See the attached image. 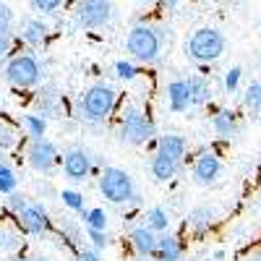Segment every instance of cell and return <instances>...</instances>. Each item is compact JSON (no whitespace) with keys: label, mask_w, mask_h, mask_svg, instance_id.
<instances>
[{"label":"cell","mask_w":261,"mask_h":261,"mask_svg":"<svg viewBox=\"0 0 261 261\" xmlns=\"http://www.w3.org/2000/svg\"><path fill=\"white\" fill-rule=\"evenodd\" d=\"M60 167H63V175L68 180L81 183V180L89 178V172H92V154L84 146H71V149L63 151Z\"/></svg>","instance_id":"cell-10"},{"label":"cell","mask_w":261,"mask_h":261,"mask_svg":"<svg viewBox=\"0 0 261 261\" xmlns=\"http://www.w3.org/2000/svg\"><path fill=\"white\" fill-rule=\"evenodd\" d=\"M162 50H165V39H162L160 27H151V24L130 27V32L125 37V53L134 58L136 63L154 65L160 60Z\"/></svg>","instance_id":"cell-4"},{"label":"cell","mask_w":261,"mask_h":261,"mask_svg":"<svg viewBox=\"0 0 261 261\" xmlns=\"http://www.w3.org/2000/svg\"><path fill=\"white\" fill-rule=\"evenodd\" d=\"M212 130H214V136L222 139V141L238 139V134H241V120H238V113L230 110V107H214Z\"/></svg>","instance_id":"cell-13"},{"label":"cell","mask_w":261,"mask_h":261,"mask_svg":"<svg viewBox=\"0 0 261 261\" xmlns=\"http://www.w3.org/2000/svg\"><path fill=\"white\" fill-rule=\"evenodd\" d=\"M71 18L84 32L105 29L115 21V6L113 0H71Z\"/></svg>","instance_id":"cell-7"},{"label":"cell","mask_w":261,"mask_h":261,"mask_svg":"<svg viewBox=\"0 0 261 261\" xmlns=\"http://www.w3.org/2000/svg\"><path fill=\"white\" fill-rule=\"evenodd\" d=\"M29 6L39 13H58L60 8H68L71 0H29Z\"/></svg>","instance_id":"cell-29"},{"label":"cell","mask_w":261,"mask_h":261,"mask_svg":"<svg viewBox=\"0 0 261 261\" xmlns=\"http://www.w3.org/2000/svg\"><path fill=\"white\" fill-rule=\"evenodd\" d=\"M24 154H27L29 167L34 172H39V175H53V172L58 170V165H60V151H58L55 141H50L47 136L29 139Z\"/></svg>","instance_id":"cell-8"},{"label":"cell","mask_w":261,"mask_h":261,"mask_svg":"<svg viewBox=\"0 0 261 261\" xmlns=\"http://www.w3.org/2000/svg\"><path fill=\"white\" fill-rule=\"evenodd\" d=\"M212 258H217V261H225V251H214V253H212Z\"/></svg>","instance_id":"cell-41"},{"label":"cell","mask_w":261,"mask_h":261,"mask_svg":"<svg viewBox=\"0 0 261 261\" xmlns=\"http://www.w3.org/2000/svg\"><path fill=\"white\" fill-rule=\"evenodd\" d=\"M60 199H63V204L68 206L71 212H81V209L86 206L84 193H79V191H73V188H63V191H60Z\"/></svg>","instance_id":"cell-30"},{"label":"cell","mask_w":261,"mask_h":261,"mask_svg":"<svg viewBox=\"0 0 261 261\" xmlns=\"http://www.w3.org/2000/svg\"><path fill=\"white\" fill-rule=\"evenodd\" d=\"M241 79H243V68L241 65H232L230 71H225V94H235L238 86H241Z\"/></svg>","instance_id":"cell-33"},{"label":"cell","mask_w":261,"mask_h":261,"mask_svg":"<svg viewBox=\"0 0 261 261\" xmlns=\"http://www.w3.org/2000/svg\"><path fill=\"white\" fill-rule=\"evenodd\" d=\"M60 235H63V241H68L76 251L81 248V241H84V238H81V232H79V225H76V222L65 220V222L60 225Z\"/></svg>","instance_id":"cell-31"},{"label":"cell","mask_w":261,"mask_h":261,"mask_svg":"<svg viewBox=\"0 0 261 261\" xmlns=\"http://www.w3.org/2000/svg\"><path fill=\"white\" fill-rule=\"evenodd\" d=\"M180 167H183V162L170 160L167 154H160V151H154V157H151V162H149L151 175H154V180H160V183L175 180V178H178V172H180Z\"/></svg>","instance_id":"cell-20"},{"label":"cell","mask_w":261,"mask_h":261,"mask_svg":"<svg viewBox=\"0 0 261 261\" xmlns=\"http://www.w3.org/2000/svg\"><path fill=\"white\" fill-rule=\"evenodd\" d=\"M186 246L180 238L170 235V232H160L157 235V251H154V261H183Z\"/></svg>","instance_id":"cell-17"},{"label":"cell","mask_w":261,"mask_h":261,"mask_svg":"<svg viewBox=\"0 0 261 261\" xmlns=\"http://www.w3.org/2000/svg\"><path fill=\"white\" fill-rule=\"evenodd\" d=\"M6 81L13 86V89H37V86L45 81V65L39 63V58L32 50L24 53H13L8 55L6 65H3Z\"/></svg>","instance_id":"cell-3"},{"label":"cell","mask_w":261,"mask_h":261,"mask_svg":"<svg viewBox=\"0 0 261 261\" xmlns=\"http://www.w3.org/2000/svg\"><path fill=\"white\" fill-rule=\"evenodd\" d=\"M243 107L251 113V115H258L261 113V79H253L246 92H243Z\"/></svg>","instance_id":"cell-26"},{"label":"cell","mask_w":261,"mask_h":261,"mask_svg":"<svg viewBox=\"0 0 261 261\" xmlns=\"http://www.w3.org/2000/svg\"><path fill=\"white\" fill-rule=\"evenodd\" d=\"M165 99H167V110L170 113H186L191 107V94H188V81L186 79H172L165 89Z\"/></svg>","instance_id":"cell-16"},{"label":"cell","mask_w":261,"mask_h":261,"mask_svg":"<svg viewBox=\"0 0 261 261\" xmlns=\"http://www.w3.org/2000/svg\"><path fill=\"white\" fill-rule=\"evenodd\" d=\"M144 225L151 227L157 235H160V232H170V227H172V214H170V209H165V206H149V209L144 212Z\"/></svg>","instance_id":"cell-23"},{"label":"cell","mask_w":261,"mask_h":261,"mask_svg":"<svg viewBox=\"0 0 261 261\" xmlns=\"http://www.w3.org/2000/svg\"><path fill=\"white\" fill-rule=\"evenodd\" d=\"M186 58L193 60V63H214V60H220L227 50V39L220 29H214V27H201V29H196L188 39H186Z\"/></svg>","instance_id":"cell-6"},{"label":"cell","mask_w":261,"mask_h":261,"mask_svg":"<svg viewBox=\"0 0 261 261\" xmlns=\"http://www.w3.org/2000/svg\"><path fill=\"white\" fill-rule=\"evenodd\" d=\"M128 243L134 248V253H141V256H154L157 251V232L146 227V225H139L128 232Z\"/></svg>","instance_id":"cell-18"},{"label":"cell","mask_w":261,"mask_h":261,"mask_svg":"<svg viewBox=\"0 0 261 261\" xmlns=\"http://www.w3.org/2000/svg\"><path fill=\"white\" fill-rule=\"evenodd\" d=\"M21 246V230L16 232H8V230H0V248H8V251H16Z\"/></svg>","instance_id":"cell-36"},{"label":"cell","mask_w":261,"mask_h":261,"mask_svg":"<svg viewBox=\"0 0 261 261\" xmlns=\"http://www.w3.org/2000/svg\"><path fill=\"white\" fill-rule=\"evenodd\" d=\"M27 204H29V199H27L24 193H18V191H11V193H8V199H6V209H8L13 217H16L21 209H24Z\"/></svg>","instance_id":"cell-35"},{"label":"cell","mask_w":261,"mask_h":261,"mask_svg":"<svg viewBox=\"0 0 261 261\" xmlns=\"http://www.w3.org/2000/svg\"><path fill=\"white\" fill-rule=\"evenodd\" d=\"M206 261H217V258H212V256H209V258H206Z\"/></svg>","instance_id":"cell-43"},{"label":"cell","mask_w":261,"mask_h":261,"mask_svg":"<svg viewBox=\"0 0 261 261\" xmlns=\"http://www.w3.org/2000/svg\"><path fill=\"white\" fill-rule=\"evenodd\" d=\"M18 136H21V134H18L11 123L0 120V154H6V151L16 149V146H18Z\"/></svg>","instance_id":"cell-28"},{"label":"cell","mask_w":261,"mask_h":261,"mask_svg":"<svg viewBox=\"0 0 261 261\" xmlns=\"http://www.w3.org/2000/svg\"><path fill=\"white\" fill-rule=\"evenodd\" d=\"M86 238L92 241V246H94L97 251L110 248V243H113V238H110V232H107V230H94V227H86Z\"/></svg>","instance_id":"cell-32"},{"label":"cell","mask_w":261,"mask_h":261,"mask_svg":"<svg viewBox=\"0 0 261 261\" xmlns=\"http://www.w3.org/2000/svg\"><path fill=\"white\" fill-rule=\"evenodd\" d=\"M16 18H13V11L0 3V58H8L13 53V45H16Z\"/></svg>","instance_id":"cell-19"},{"label":"cell","mask_w":261,"mask_h":261,"mask_svg":"<svg viewBox=\"0 0 261 261\" xmlns=\"http://www.w3.org/2000/svg\"><path fill=\"white\" fill-rule=\"evenodd\" d=\"M16 222H18V230H21V232L32 235V238L45 235V232H50V227H53L45 206H39V204H27L24 209L16 214Z\"/></svg>","instance_id":"cell-11"},{"label":"cell","mask_w":261,"mask_h":261,"mask_svg":"<svg viewBox=\"0 0 261 261\" xmlns=\"http://www.w3.org/2000/svg\"><path fill=\"white\" fill-rule=\"evenodd\" d=\"M79 214V220L84 222V227H94V230H107V225H110V217H107V212L102 206H84Z\"/></svg>","instance_id":"cell-25"},{"label":"cell","mask_w":261,"mask_h":261,"mask_svg":"<svg viewBox=\"0 0 261 261\" xmlns=\"http://www.w3.org/2000/svg\"><path fill=\"white\" fill-rule=\"evenodd\" d=\"M120 141L128 146H146V141H151L157 136V125L149 118V113L139 105H123L120 110Z\"/></svg>","instance_id":"cell-5"},{"label":"cell","mask_w":261,"mask_h":261,"mask_svg":"<svg viewBox=\"0 0 261 261\" xmlns=\"http://www.w3.org/2000/svg\"><path fill=\"white\" fill-rule=\"evenodd\" d=\"M136 261H154V256H141V253H136Z\"/></svg>","instance_id":"cell-42"},{"label":"cell","mask_w":261,"mask_h":261,"mask_svg":"<svg viewBox=\"0 0 261 261\" xmlns=\"http://www.w3.org/2000/svg\"><path fill=\"white\" fill-rule=\"evenodd\" d=\"M73 261H102V258H99V251H97L94 246H92V248H84V246H81V248L76 251V258H73Z\"/></svg>","instance_id":"cell-37"},{"label":"cell","mask_w":261,"mask_h":261,"mask_svg":"<svg viewBox=\"0 0 261 261\" xmlns=\"http://www.w3.org/2000/svg\"><path fill=\"white\" fill-rule=\"evenodd\" d=\"M18 125L24 128V136L27 139H37V136H45L47 134V118H42L39 113H27L18 118Z\"/></svg>","instance_id":"cell-24"},{"label":"cell","mask_w":261,"mask_h":261,"mask_svg":"<svg viewBox=\"0 0 261 261\" xmlns=\"http://www.w3.org/2000/svg\"><path fill=\"white\" fill-rule=\"evenodd\" d=\"M191 175L196 186H214L222 175V157L217 154L214 149H204L199 151V157L193 160Z\"/></svg>","instance_id":"cell-9"},{"label":"cell","mask_w":261,"mask_h":261,"mask_svg":"<svg viewBox=\"0 0 261 261\" xmlns=\"http://www.w3.org/2000/svg\"><path fill=\"white\" fill-rule=\"evenodd\" d=\"M16 42L27 45V50H42V47H47V42H50V27H47V21H42L37 16L24 18V21H21V27H18V32H16Z\"/></svg>","instance_id":"cell-12"},{"label":"cell","mask_w":261,"mask_h":261,"mask_svg":"<svg viewBox=\"0 0 261 261\" xmlns=\"http://www.w3.org/2000/svg\"><path fill=\"white\" fill-rule=\"evenodd\" d=\"M34 107H37V113L42 118H60L65 102H63V94L58 89L42 86V89H37V94H34Z\"/></svg>","instance_id":"cell-15"},{"label":"cell","mask_w":261,"mask_h":261,"mask_svg":"<svg viewBox=\"0 0 261 261\" xmlns=\"http://www.w3.org/2000/svg\"><path fill=\"white\" fill-rule=\"evenodd\" d=\"M113 71H115V76L120 79V81H134L136 76H139V68L130 60H118L115 65H113Z\"/></svg>","instance_id":"cell-34"},{"label":"cell","mask_w":261,"mask_h":261,"mask_svg":"<svg viewBox=\"0 0 261 261\" xmlns=\"http://www.w3.org/2000/svg\"><path fill=\"white\" fill-rule=\"evenodd\" d=\"M8 261H50L47 256H13Z\"/></svg>","instance_id":"cell-39"},{"label":"cell","mask_w":261,"mask_h":261,"mask_svg":"<svg viewBox=\"0 0 261 261\" xmlns=\"http://www.w3.org/2000/svg\"><path fill=\"white\" fill-rule=\"evenodd\" d=\"M217 220H220V212H217V206H212V204H196V206L188 209V214H186V230L201 235V232H209V230L217 225Z\"/></svg>","instance_id":"cell-14"},{"label":"cell","mask_w":261,"mask_h":261,"mask_svg":"<svg viewBox=\"0 0 261 261\" xmlns=\"http://www.w3.org/2000/svg\"><path fill=\"white\" fill-rule=\"evenodd\" d=\"M18 188V175L16 170L11 167V162L0 160V196H8L11 191Z\"/></svg>","instance_id":"cell-27"},{"label":"cell","mask_w":261,"mask_h":261,"mask_svg":"<svg viewBox=\"0 0 261 261\" xmlns=\"http://www.w3.org/2000/svg\"><path fill=\"white\" fill-rule=\"evenodd\" d=\"M118 105H120V94L115 86L94 84L86 92H81V97L76 99V118L92 125H102L115 115Z\"/></svg>","instance_id":"cell-1"},{"label":"cell","mask_w":261,"mask_h":261,"mask_svg":"<svg viewBox=\"0 0 261 261\" xmlns=\"http://www.w3.org/2000/svg\"><path fill=\"white\" fill-rule=\"evenodd\" d=\"M97 188L115 206H130V204H139V199H141L134 175L123 167H115V165L97 172Z\"/></svg>","instance_id":"cell-2"},{"label":"cell","mask_w":261,"mask_h":261,"mask_svg":"<svg viewBox=\"0 0 261 261\" xmlns=\"http://www.w3.org/2000/svg\"><path fill=\"white\" fill-rule=\"evenodd\" d=\"M157 3L162 6V11H170V13L180 8V0H157Z\"/></svg>","instance_id":"cell-38"},{"label":"cell","mask_w":261,"mask_h":261,"mask_svg":"<svg viewBox=\"0 0 261 261\" xmlns=\"http://www.w3.org/2000/svg\"><path fill=\"white\" fill-rule=\"evenodd\" d=\"M160 154H167L170 160L183 162L186 160V151H188V141L180 134H160L157 136V149Z\"/></svg>","instance_id":"cell-21"},{"label":"cell","mask_w":261,"mask_h":261,"mask_svg":"<svg viewBox=\"0 0 261 261\" xmlns=\"http://www.w3.org/2000/svg\"><path fill=\"white\" fill-rule=\"evenodd\" d=\"M241 261H261V251H253V253H248V256H243Z\"/></svg>","instance_id":"cell-40"},{"label":"cell","mask_w":261,"mask_h":261,"mask_svg":"<svg viewBox=\"0 0 261 261\" xmlns=\"http://www.w3.org/2000/svg\"><path fill=\"white\" fill-rule=\"evenodd\" d=\"M186 81H188L191 107H204V105H209V99H212V84H209V79L201 76V73H193V76H188Z\"/></svg>","instance_id":"cell-22"}]
</instances>
